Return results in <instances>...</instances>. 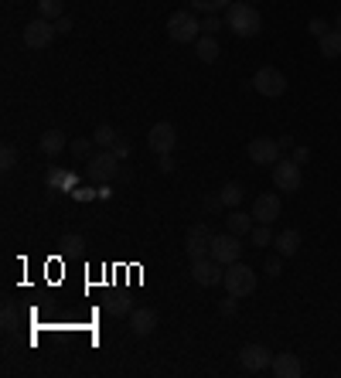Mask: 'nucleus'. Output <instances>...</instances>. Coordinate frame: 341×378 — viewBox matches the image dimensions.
Returning a JSON list of instances; mask_svg holds the SVG:
<instances>
[{"label":"nucleus","instance_id":"obj_1","mask_svg":"<svg viewBox=\"0 0 341 378\" xmlns=\"http://www.w3.org/2000/svg\"><path fill=\"white\" fill-rule=\"evenodd\" d=\"M226 28L236 38H256L260 28H263V14L249 0H232L226 7Z\"/></svg>","mask_w":341,"mask_h":378},{"label":"nucleus","instance_id":"obj_2","mask_svg":"<svg viewBox=\"0 0 341 378\" xmlns=\"http://www.w3.org/2000/svg\"><path fill=\"white\" fill-rule=\"evenodd\" d=\"M202 35H205V31H202V20L195 18L191 11H174L168 18V38L170 41H178V45H195Z\"/></svg>","mask_w":341,"mask_h":378},{"label":"nucleus","instance_id":"obj_3","mask_svg":"<svg viewBox=\"0 0 341 378\" xmlns=\"http://www.w3.org/2000/svg\"><path fill=\"white\" fill-rule=\"evenodd\" d=\"M222 283H226V290L232 293V297L243 300V297H249V293L256 290V273H253L246 263H229Z\"/></svg>","mask_w":341,"mask_h":378},{"label":"nucleus","instance_id":"obj_4","mask_svg":"<svg viewBox=\"0 0 341 378\" xmlns=\"http://www.w3.org/2000/svg\"><path fill=\"white\" fill-rule=\"evenodd\" d=\"M116 170H120V157L113 150H99L86 160V177L93 184H106L110 177H116Z\"/></svg>","mask_w":341,"mask_h":378},{"label":"nucleus","instance_id":"obj_5","mask_svg":"<svg viewBox=\"0 0 341 378\" xmlns=\"http://www.w3.org/2000/svg\"><path fill=\"white\" fill-rule=\"evenodd\" d=\"M55 20H48V18H35V20H28L24 24V31H21V38H24V48H48L52 41H55Z\"/></svg>","mask_w":341,"mask_h":378},{"label":"nucleus","instance_id":"obj_6","mask_svg":"<svg viewBox=\"0 0 341 378\" xmlns=\"http://www.w3.org/2000/svg\"><path fill=\"white\" fill-rule=\"evenodd\" d=\"M249 85H253L260 95H266V99H277V95L287 93V76L280 72V69H273V65H263V69L253 76Z\"/></svg>","mask_w":341,"mask_h":378},{"label":"nucleus","instance_id":"obj_7","mask_svg":"<svg viewBox=\"0 0 341 378\" xmlns=\"http://www.w3.org/2000/svg\"><path fill=\"white\" fill-rule=\"evenodd\" d=\"M273 184H277V191H284V194L301 191V184H304L301 164H297L294 157H290V160H277V164H273Z\"/></svg>","mask_w":341,"mask_h":378},{"label":"nucleus","instance_id":"obj_8","mask_svg":"<svg viewBox=\"0 0 341 378\" xmlns=\"http://www.w3.org/2000/svg\"><path fill=\"white\" fill-rule=\"evenodd\" d=\"M212 242H215V232L209 225H191L188 235H185V252L191 256V263L212 256Z\"/></svg>","mask_w":341,"mask_h":378},{"label":"nucleus","instance_id":"obj_9","mask_svg":"<svg viewBox=\"0 0 341 378\" xmlns=\"http://www.w3.org/2000/svg\"><path fill=\"white\" fill-rule=\"evenodd\" d=\"M249 160L253 164H277L280 160V153H284V147H280V140H270V136H253L249 140Z\"/></svg>","mask_w":341,"mask_h":378},{"label":"nucleus","instance_id":"obj_10","mask_svg":"<svg viewBox=\"0 0 341 378\" xmlns=\"http://www.w3.org/2000/svg\"><path fill=\"white\" fill-rule=\"evenodd\" d=\"M222 276H226V269H222V263H219V259H212V256H205V259H195V263H191V280H195L198 286L222 283Z\"/></svg>","mask_w":341,"mask_h":378},{"label":"nucleus","instance_id":"obj_11","mask_svg":"<svg viewBox=\"0 0 341 378\" xmlns=\"http://www.w3.org/2000/svg\"><path fill=\"white\" fill-rule=\"evenodd\" d=\"M280 208H284L280 194L266 191V194H260V198L253 201V218H256V222H263V225H273V222L280 218Z\"/></svg>","mask_w":341,"mask_h":378},{"label":"nucleus","instance_id":"obj_12","mask_svg":"<svg viewBox=\"0 0 341 378\" xmlns=\"http://www.w3.org/2000/svg\"><path fill=\"white\" fill-rule=\"evenodd\" d=\"M174 143H178V130H174L170 123H154L151 133H147V147L161 157V153L174 150Z\"/></svg>","mask_w":341,"mask_h":378},{"label":"nucleus","instance_id":"obj_13","mask_svg":"<svg viewBox=\"0 0 341 378\" xmlns=\"http://www.w3.org/2000/svg\"><path fill=\"white\" fill-rule=\"evenodd\" d=\"M239 252H243L239 235H232V232L215 235V242H212V259H219L222 266H229V263H239Z\"/></svg>","mask_w":341,"mask_h":378},{"label":"nucleus","instance_id":"obj_14","mask_svg":"<svg viewBox=\"0 0 341 378\" xmlns=\"http://www.w3.org/2000/svg\"><path fill=\"white\" fill-rule=\"evenodd\" d=\"M239 365L246 368V372H263L273 365V355L266 351L263 344H243L239 348Z\"/></svg>","mask_w":341,"mask_h":378},{"label":"nucleus","instance_id":"obj_15","mask_svg":"<svg viewBox=\"0 0 341 378\" xmlns=\"http://www.w3.org/2000/svg\"><path fill=\"white\" fill-rule=\"evenodd\" d=\"M270 372H273L277 378H297L304 372V365H301V358H297L294 351H284V355H273Z\"/></svg>","mask_w":341,"mask_h":378},{"label":"nucleus","instance_id":"obj_16","mask_svg":"<svg viewBox=\"0 0 341 378\" xmlns=\"http://www.w3.org/2000/svg\"><path fill=\"white\" fill-rule=\"evenodd\" d=\"M154 327H157V310H151V307H137V310L130 314V331L137 334V338L154 334Z\"/></svg>","mask_w":341,"mask_h":378},{"label":"nucleus","instance_id":"obj_17","mask_svg":"<svg viewBox=\"0 0 341 378\" xmlns=\"http://www.w3.org/2000/svg\"><path fill=\"white\" fill-rule=\"evenodd\" d=\"M253 222H256V218H253V215H246V211H239V208H232L226 215V228L232 232V235H239V239L253 232Z\"/></svg>","mask_w":341,"mask_h":378},{"label":"nucleus","instance_id":"obj_18","mask_svg":"<svg viewBox=\"0 0 341 378\" xmlns=\"http://www.w3.org/2000/svg\"><path fill=\"white\" fill-rule=\"evenodd\" d=\"M273 246H277V252H280L284 259L297 256V249H301V232H297V228H287V232H280V235L273 239Z\"/></svg>","mask_w":341,"mask_h":378},{"label":"nucleus","instance_id":"obj_19","mask_svg":"<svg viewBox=\"0 0 341 378\" xmlns=\"http://www.w3.org/2000/svg\"><path fill=\"white\" fill-rule=\"evenodd\" d=\"M41 153H48V157H55V153H62L65 147H69V140H65V133L62 130H48V133H41Z\"/></svg>","mask_w":341,"mask_h":378},{"label":"nucleus","instance_id":"obj_20","mask_svg":"<svg viewBox=\"0 0 341 378\" xmlns=\"http://www.w3.org/2000/svg\"><path fill=\"white\" fill-rule=\"evenodd\" d=\"M318 48H321L324 58H338L341 55V31H338V28L324 31L321 38H318Z\"/></svg>","mask_w":341,"mask_h":378},{"label":"nucleus","instance_id":"obj_21","mask_svg":"<svg viewBox=\"0 0 341 378\" xmlns=\"http://www.w3.org/2000/svg\"><path fill=\"white\" fill-rule=\"evenodd\" d=\"M195 55L212 65V61L219 58V41H215V35H202V38L195 41Z\"/></svg>","mask_w":341,"mask_h":378},{"label":"nucleus","instance_id":"obj_22","mask_svg":"<svg viewBox=\"0 0 341 378\" xmlns=\"http://www.w3.org/2000/svg\"><path fill=\"white\" fill-rule=\"evenodd\" d=\"M222 201H226V208H239V201L246 198V188L239 184V181H229V184H222Z\"/></svg>","mask_w":341,"mask_h":378},{"label":"nucleus","instance_id":"obj_23","mask_svg":"<svg viewBox=\"0 0 341 378\" xmlns=\"http://www.w3.org/2000/svg\"><path fill=\"white\" fill-rule=\"evenodd\" d=\"M116 136H120V133H116V126H110V123H99V126H96V133H93L96 147H103V150H110V147H113Z\"/></svg>","mask_w":341,"mask_h":378},{"label":"nucleus","instance_id":"obj_24","mask_svg":"<svg viewBox=\"0 0 341 378\" xmlns=\"http://www.w3.org/2000/svg\"><path fill=\"white\" fill-rule=\"evenodd\" d=\"M38 14L48 20L65 18V0H38Z\"/></svg>","mask_w":341,"mask_h":378},{"label":"nucleus","instance_id":"obj_25","mask_svg":"<svg viewBox=\"0 0 341 378\" xmlns=\"http://www.w3.org/2000/svg\"><path fill=\"white\" fill-rule=\"evenodd\" d=\"M249 239H253V246H260V249H266V246H273V228L270 225H263V222H256L253 225V232H249Z\"/></svg>","mask_w":341,"mask_h":378},{"label":"nucleus","instance_id":"obj_26","mask_svg":"<svg viewBox=\"0 0 341 378\" xmlns=\"http://www.w3.org/2000/svg\"><path fill=\"white\" fill-rule=\"evenodd\" d=\"M93 143H96V140L76 136V140L69 143V150H72V157H76V160H89V157H93Z\"/></svg>","mask_w":341,"mask_h":378},{"label":"nucleus","instance_id":"obj_27","mask_svg":"<svg viewBox=\"0 0 341 378\" xmlns=\"http://www.w3.org/2000/svg\"><path fill=\"white\" fill-rule=\"evenodd\" d=\"M103 307H106V314H110V317H123V314H130V300H127V297H110V300H103Z\"/></svg>","mask_w":341,"mask_h":378},{"label":"nucleus","instance_id":"obj_28","mask_svg":"<svg viewBox=\"0 0 341 378\" xmlns=\"http://www.w3.org/2000/svg\"><path fill=\"white\" fill-rule=\"evenodd\" d=\"M195 11H202V14H215V11H222V7H229L232 0H188Z\"/></svg>","mask_w":341,"mask_h":378},{"label":"nucleus","instance_id":"obj_29","mask_svg":"<svg viewBox=\"0 0 341 378\" xmlns=\"http://www.w3.org/2000/svg\"><path fill=\"white\" fill-rule=\"evenodd\" d=\"M14 164H18V150H14L11 143H4V150H0V167H4V170H11Z\"/></svg>","mask_w":341,"mask_h":378},{"label":"nucleus","instance_id":"obj_30","mask_svg":"<svg viewBox=\"0 0 341 378\" xmlns=\"http://www.w3.org/2000/svg\"><path fill=\"white\" fill-rule=\"evenodd\" d=\"M222 28H226V24L215 18V14H205V20H202V31H205V35H219Z\"/></svg>","mask_w":341,"mask_h":378},{"label":"nucleus","instance_id":"obj_31","mask_svg":"<svg viewBox=\"0 0 341 378\" xmlns=\"http://www.w3.org/2000/svg\"><path fill=\"white\" fill-rule=\"evenodd\" d=\"M284 273V256H273V259H266V276L270 280H277Z\"/></svg>","mask_w":341,"mask_h":378},{"label":"nucleus","instance_id":"obj_32","mask_svg":"<svg viewBox=\"0 0 341 378\" xmlns=\"http://www.w3.org/2000/svg\"><path fill=\"white\" fill-rule=\"evenodd\" d=\"M110 150H113L116 157L123 160V157H130V153H133V143H130V140H123V136H116V143L110 147Z\"/></svg>","mask_w":341,"mask_h":378},{"label":"nucleus","instance_id":"obj_33","mask_svg":"<svg viewBox=\"0 0 341 378\" xmlns=\"http://www.w3.org/2000/svg\"><path fill=\"white\" fill-rule=\"evenodd\" d=\"M307 31H311L314 38H321L324 31H331V24H328L324 18H311V24H307Z\"/></svg>","mask_w":341,"mask_h":378},{"label":"nucleus","instance_id":"obj_34","mask_svg":"<svg viewBox=\"0 0 341 378\" xmlns=\"http://www.w3.org/2000/svg\"><path fill=\"white\" fill-rule=\"evenodd\" d=\"M4 327H7V331L18 327V310H14V303H4Z\"/></svg>","mask_w":341,"mask_h":378},{"label":"nucleus","instance_id":"obj_35","mask_svg":"<svg viewBox=\"0 0 341 378\" xmlns=\"http://www.w3.org/2000/svg\"><path fill=\"white\" fill-rule=\"evenodd\" d=\"M202 205H205V211H212V215H215V211H222V208H226V201H222V194H209V198H205Z\"/></svg>","mask_w":341,"mask_h":378},{"label":"nucleus","instance_id":"obj_36","mask_svg":"<svg viewBox=\"0 0 341 378\" xmlns=\"http://www.w3.org/2000/svg\"><path fill=\"white\" fill-rule=\"evenodd\" d=\"M157 164H161V170H164V174H174V167H178V160H174L170 153H161V160H157Z\"/></svg>","mask_w":341,"mask_h":378},{"label":"nucleus","instance_id":"obj_37","mask_svg":"<svg viewBox=\"0 0 341 378\" xmlns=\"http://www.w3.org/2000/svg\"><path fill=\"white\" fill-rule=\"evenodd\" d=\"M72 28H76V24H72V18H69V14H65V18H58V20H55V31H58V35H69Z\"/></svg>","mask_w":341,"mask_h":378},{"label":"nucleus","instance_id":"obj_38","mask_svg":"<svg viewBox=\"0 0 341 378\" xmlns=\"http://www.w3.org/2000/svg\"><path fill=\"white\" fill-rule=\"evenodd\" d=\"M236 300H239V297H232V293H229L226 300H222V307H219V310H222L226 317H232V314H236Z\"/></svg>","mask_w":341,"mask_h":378},{"label":"nucleus","instance_id":"obj_39","mask_svg":"<svg viewBox=\"0 0 341 378\" xmlns=\"http://www.w3.org/2000/svg\"><path fill=\"white\" fill-rule=\"evenodd\" d=\"M82 246V235H62V249H79Z\"/></svg>","mask_w":341,"mask_h":378},{"label":"nucleus","instance_id":"obj_40","mask_svg":"<svg viewBox=\"0 0 341 378\" xmlns=\"http://www.w3.org/2000/svg\"><path fill=\"white\" fill-rule=\"evenodd\" d=\"M294 160H297V164H307V160H311V150H307V147H294Z\"/></svg>","mask_w":341,"mask_h":378},{"label":"nucleus","instance_id":"obj_41","mask_svg":"<svg viewBox=\"0 0 341 378\" xmlns=\"http://www.w3.org/2000/svg\"><path fill=\"white\" fill-rule=\"evenodd\" d=\"M335 28H338V31H341V18H338V20H335Z\"/></svg>","mask_w":341,"mask_h":378},{"label":"nucleus","instance_id":"obj_42","mask_svg":"<svg viewBox=\"0 0 341 378\" xmlns=\"http://www.w3.org/2000/svg\"><path fill=\"white\" fill-rule=\"evenodd\" d=\"M249 4H256V0H249Z\"/></svg>","mask_w":341,"mask_h":378}]
</instances>
